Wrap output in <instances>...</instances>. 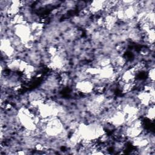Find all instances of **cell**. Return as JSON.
Segmentation results:
<instances>
[{"label":"cell","instance_id":"277c9868","mask_svg":"<svg viewBox=\"0 0 155 155\" xmlns=\"http://www.w3.org/2000/svg\"><path fill=\"white\" fill-rule=\"evenodd\" d=\"M145 115L147 118H148L151 120H153L154 119V107L151 106L145 112Z\"/></svg>","mask_w":155,"mask_h":155},{"label":"cell","instance_id":"5b68a950","mask_svg":"<svg viewBox=\"0 0 155 155\" xmlns=\"http://www.w3.org/2000/svg\"><path fill=\"white\" fill-rule=\"evenodd\" d=\"M148 77L150 79V81L154 82V68L152 67L150 68L148 72Z\"/></svg>","mask_w":155,"mask_h":155},{"label":"cell","instance_id":"6da1fadb","mask_svg":"<svg viewBox=\"0 0 155 155\" xmlns=\"http://www.w3.org/2000/svg\"><path fill=\"white\" fill-rule=\"evenodd\" d=\"M76 88L80 92L83 93H90L94 90L93 83L91 82L84 80L81 82H79L76 84Z\"/></svg>","mask_w":155,"mask_h":155},{"label":"cell","instance_id":"7a4b0ae2","mask_svg":"<svg viewBox=\"0 0 155 155\" xmlns=\"http://www.w3.org/2000/svg\"><path fill=\"white\" fill-rule=\"evenodd\" d=\"M136 77V72L134 69L132 68L125 71L122 76L120 80L123 81L124 83H130V82H134Z\"/></svg>","mask_w":155,"mask_h":155},{"label":"cell","instance_id":"3957f363","mask_svg":"<svg viewBox=\"0 0 155 155\" xmlns=\"http://www.w3.org/2000/svg\"><path fill=\"white\" fill-rule=\"evenodd\" d=\"M104 2L105 1H92L88 7V10L90 12L93 13H96L104 9V7H105Z\"/></svg>","mask_w":155,"mask_h":155}]
</instances>
